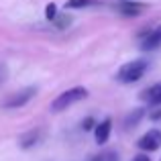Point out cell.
<instances>
[{
	"label": "cell",
	"mask_w": 161,
	"mask_h": 161,
	"mask_svg": "<svg viewBox=\"0 0 161 161\" xmlns=\"http://www.w3.org/2000/svg\"><path fill=\"white\" fill-rule=\"evenodd\" d=\"M141 100L149 106H161V82L149 86L147 90L141 92Z\"/></svg>",
	"instance_id": "obj_7"
},
{
	"label": "cell",
	"mask_w": 161,
	"mask_h": 161,
	"mask_svg": "<svg viewBox=\"0 0 161 161\" xmlns=\"http://www.w3.org/2000/svg\"><path fill=\"white\" fill-rule=\"evenodd\" d=\"M39 139H41V130L33 129V130H29V133H25L23 137L19 139V143H20L23 149H31V147H35L37 143H39Z\"/></svg>",
	"instance_id": "obj_9"
},
{
	"label": "cell",
	"mask_w": 161,
	"mask_h": 161,
	"mask_svg": "<svg viewBox=\"0 0 161 161\" xmlns=\"http://www.w3.org/2000/svg\"><path fill=\"white\" fill-rule=\"evenodd\" d=\"M143 116H145V110H143V108H137V110H133V112L126 114L125 120H122V125H125V129H135V126L141 122Z\"/></svg>",
	"instance_id": "obj_10"
},
{
	"label": "cell",
	"mask_w": 161,
	"mask_h": 161,
	"mask_svg": "<svg viewBox=\"0 0 161 161\" xmlns=\"http://www.w3.org/2000/svg\"><path fill=\"white\" fill-rule=\"evenodd\" d=\"M110 133H112V120L110 118H104L102 122H96L94 126V137L98 145H104V143L110 139Z\"/></svg>",
	"instance_id": "obj_8"
},
{
	"label": "cell",
	"mask_w": 161,
	"mask_h": 161,
	"mask_svg": "<svg viewBox=\"0 0 161 161\" xmlns=\"http://www.w3.org/2000/svg\"><path fill=\"white\" fill-rule=\"evenodd\" d=\"M53 20H55V25H57V29H65L67 25L71 23V16H67V14H57Z\"/></svg>",
	"instance_id": "obj_13"
},
{
	"label": "cell",
	"mask_w": 161,
	"mask_h": 161,
	"mask_svg": "<svg viewBox=\"0 0 161 161\" xmlns=\"http://www.w3.org/2000/svg\"><path fill=\"white\" fill-rule=\"evenodd\" d=\"M88 161H120V159H118V153H116V151H102V153L90 157Z\"/></svg>",
	"instance_id": "obj_12"
},
{
	"label": "cell",
	"mask_w": 161,
	"mask_h": 161,
	"mask_svg": "<svg viewBox=\"0 0 161 161\" xmlns=\"http://www.w3.org/2000/svg\"><path fill=\"white\" fill-rule=\"evenodd\" d=\"M45 16H47L49 20H53L55 16H57V6L51 2V4H47V8H45Z\"/></svg>",
	"instance_id": "obj_14"
},
{
	"label": "cell",
	"mask_w": 161,
	"mask_h": 161,
	"mask_svg": "<svg viewBox=\"0 0 161 161\" xmlns=\"http://www.w3.org/2000/svg\"><path fill=\"white\" fill-rule=\"evenodd\" d=\"M35 94H37L35 88H25V90L12 92V94H8L6 98L2 100V108H6V110L20 108V106H25V104H27V102H29V100H31Z\"/></svg>",
	"instance_id": "obj_3"
},
{
	"label": "cell",
	"mask_w": 161,
	"mask_h": 161,
	"mask_svg": "<svg viewBox=\"0 0 161 161\" xmlns=\"http://www.w3.org/2000/svg\"><path fill=\"white\" fill-rule=\"evenodd\" d=\"M139 47H141L143 51H155L157 47H161V25H157V27H153V29L143 33Z\"/></svg>",
	"instance_id": "obj_5"
},
{
	"label": "cell",
	"mask_w": 161,
	"mask_h": 161,
	"mask_svg": "<svg viewBox=\"0 0 161 161\" xmlns=\"http://www.w3.org/2000/svg\"><path fill=\"white\" fill-rule=\"evenodd\" d=\"M116 10L122 16H139L147 10V4L145 2H135V0H122L116 6Z\"/></svg>",
	"instance_id": "obj_6"
},
{
	"label": "cell",
	"mask_w": 161,
	"mask_h": 161,
	"mask_svg": "<svg viewBox=\"0 0 161 161\" xmlns=\"http://www.w3.org/2000/svg\"><path fill=\"white\" fill-rule=\"evenodd\" d=\"M4 80H6V65L0 63V84H4Z\"/></svg>",
	"instance_id": "obj_17"
},
{
	"label": "cell",
	"mask_w": 161,
	"mask_h": 161,
	"mask_svg": "<svg viewBox=\"0 0 161 161\" xmlns=\"http://www.w3.org/2000/svg\"><path fill=\"white\" fill-rule=\"evenodd\" d=\"M130 161H151V157H149V155H145V153H141V155H135Z\"/></svg>",
	"instance_id": "obj_16"
},
{
	"label": "cell",
	"mask_w": 161,
	"mask_h": 161,
	"mask_svg": "<svg viewBox=\"0 0 161 161\" xmlns=\"http://www.w3.org/2000/svg\"><path fill=\"white\" fill-rule=\"evenodd\" d=\"M137 147L145 153H151V151H157L161 147V130L159 129H151L143 135L141 139L137 141Z\"/></svg>",
	"instance_id": "obj_4"
},
{
	"label": "cell",
	"mask_w": 161,
	"mask_h": 161,
	"mask_svg": "<svg viewBox=\"0 0 161 161\" xmlns=\"http://www.w3.org/2000/svg\"><path fill=\"white\" fill-rule=\"evenodd\" d=\"M100 4L98 0H67L65 8H88V6H96Z\"/></svg>",
	"instance_id": "obj_11"
},
{
	"label": "cell",
	"mask_w": 161,
	"mask_h": 161,
	"mask_svg": "<svg viewBox=\"0 0 161 161\" xmlns=\"http://www.w3.org/2000/svg\"><path fill=\"white\" fill-rule=\"evenodd\" d=\"M88 96V90L84 86H75V88H69V90L61 92V94L57 96V98L51 102V110L53 112H61V110H67L71 106V104L80 102V100H84Z\"/></svg>",
	"instance_id": "obj_2"
},
{
	"label": "cell",
	"mask_w": 161,
	"mask_h": 161,
	"mask_svg": "<svg viewBox=\"0 0 161 161\" xmlns=\"http://www.w3.org/2000/svg\"><path fill=\"white\" fill-rule=\"evenodd\" d=\"M159 118H161V108L157 112H151V120H159Z\"/></svg>",
	"instance_id": "obj_18"
},
{
	"label": "cell",
	"mask_w": 161,
	"mask_h": 161,
	"mask_svg": "<svg viewBox=\"0 0 161 161\" xmlns=\"http://www.w3.org/2000/svg\"><path fill=\"white\" fill-rule=\"evenodd\" d=\"M147 69H149V63L145 59H133L116 71V80L120 84H135L147 74Z\"/></svg>",
	"instance_id": "obj_1"
},
{
	"label": "cell",
	"mask_w": 161,
	"mask_h": 161,
	"mask_svg": "<svg viewBox=\"0 0 161 161\" xmlns=\"http://www.w3.org/2000/svg\"><path fill=\"white\" fill-rule=\"evenodd\" d=\"M159 161H161V159H159Z\"/></svg>",
	"instance_id": "obj_19"
},
{
	"label": "cell",
	"mask_w": 161,
	"mask_h": 161,
	"mask_svg": "<svg viewBox=\"0 0 161 161\" xmlns=\"http://www.w3.org/2000/svg\"><path fill=\"white\" fill-rule=\"evenodd\" d=\"M94 126H96V120H94V118H92V116L84 118V122H82V129H84V130H92V129H94Z\"/></svg>",
	"instance_id": "obj_15"
}]
</instances>
